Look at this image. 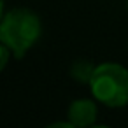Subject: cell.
<instances>
[{
	"instance_id": "7",
	"label": "cell",
	"mask_w": 128,
	"mask_h": 128,
	"mask_svg": "<svg viewBox=\"0 0 128 128\" xmlns=\"http://www.w3.org/2000/svg\"><path fill=\"white\" fill-rule=\"evenodd\" d=\"M4 16V0H0V20Z\"/></svg>"
},
{
	"instance_id": "6",
	"label": "cell",
	"mask_w": 128,
	"mask_h": 128,
	"mask_svg": "<svg viewBox=\"0 0 128 128\" xmlns=\"http://www.w3.org/2000/svg\"><path fill=\"white\" fill-rule=\"evenodd\" d=\"M46 128H77L76 124H72L70 121H54L51 124H48Z\"/></svg>"
},
{
	"instance_id": "8",
	"label": "cell",
	"mask_w": 128,
	"mask_h": 128,
	"mask_svg": "<svg viewBox=\"0 0 128 128\" xmlns=\"http://www.w3.org/2000/svg\"><path fill=\"white\" fill-rule=\"evenodd\" d=\"M90 128H110V126H105V124H91Z\"/></svg>"
},
{
	"instance_id": "5",
	"label": "cell",
	"mask_w": 128,
	"mask_h": 128,
	"mask_svg": "<svg viewBox=\"0 0 128 128\" xmlns=\"http://www.w3.org/2000/svg\"><path fill=\"white\" fill-rule=\"evenodd\" d=\"M9 58H11V49H9L4 42H0V72L6 68Z\"/></svg>"
},
{
	"instance_id": "4",
	"label": "cell",
	"mask_w": 128,
	"mask_h": 128,
	"mask_svg": "<svg viewBox=\"0 0 128 128\" xmlns=\"http://www.w3.org/2000/svg\"><path fill=\"white\" fill-rule=\"evenodd\" d=\"M95 65L88 60H76L74 65L70 67V76L77 81V82H86L90 84V79L93 76Z\"/></svg>"
},
{
	"instance_id": "2",
	"label": "cell",
	"mask_w": 128,
	"mask_h": 128,
	"mask_svg": "<svg viewBox=\"0 0 128 128\" xmlns=\"http://www.w3.org/2000/svg\"><path fill=\"white\" fill-rule=\"evenodd\" d=\"M90 90L96 102L107 107H124L128 104V70L119 63H100L93 70Z\"/></svg>"
},
{
	"instance_id": "1",
	"label": "cell",
	"mask_w": 128,
	"mask_h": 128,
	"mask_svg": "<svg viewBox=\"0 0 128 128\" xmlns=\"http://www.w3.org/2000/svg\"><path fill=\"white\" fill-rule=\"evenodd\" d=\"M40 18L25 7H16L0 20V42H4L16 60H21L40 39Z\"/></svg>"
},
{
	"instance_id": "3",
	"label": "cell",
	"mask_w": 128,
	"mask_h": 128,
	"mask_svg": "<svg viewBox=\"0 0 128 128\" xmlns=\"http://www.w3.org/2000/svg\"><path fill=\"white\" fill-rule=\"evenodd\" d=\"M96 104L90 98H77L68 105V121L76 124L77 128H90L96 121Z\"/></svg>"
}]
</instances>
